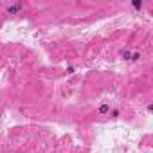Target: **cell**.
<instances>
[{
	"label": "cell",
	"instance_id": "cell-1",
	"mask_svg": "<svg viewBox=\"0 0 153 153\" xmlns=\"http://www.w3.org/2000/svg\"><path fill=\"white\" fill-rule=\"evenodd\" d=\"M25 7V5L22 2H16V4H9V5H5V13L7 15H18L20 11H22Z\"/></svg>",
	"mask_w": 153,
	"mask_h": 153
},
{
	"label": "cell",
	"instance_id": "cell-2",
	"mask_svg": "<svg viewBox=\"0 0 153 153\" xmlns=\"http://www.w3.org/2000/svg\"><path fill=\"white\" fill-rule=\"evenodd\" d=\"M97 112H99L101 115H106V114L110 112V104H106V103H104V104H101V106H99V110H97Z\"/></svg>",
	"mask_w": 153,
	"mask_h": 153
},
{
	"label": "cell",
	"instance_id": "cell-3",
	"mask_svg": "<svg viewBox=\"0 0 153 153\" xmlns=\"http://www.w3.org/2000/svg\"><path fill=\"white\" fill-rule=\"evenodd\" d=\"M121 58H123V59H126V61H130V58H131V51L124 49V51L121 52Z\"/></svg>",
	"mask_w": 153,
	"mask_h": 153
},
{
	"label": "cell",
	"instance_id": "cell-4",
	"mask_svg": "<svg viewBox=\"0 0 153 153\" xmlns=\"http://www.w3.org/2000/svg\"><path fill=\"white\" fill-rule=\"evenodd\" d=\"M144 2H141V0H131V7L133 9H142Z\"/></svg>",
	"mask_w": 153,
	"mask_h": 153
},
{
	"label": "cell",
	"instance_id": "cell-5",
	"mask_svg": "<svg viewBox=\"0 0 153 153\" xmlns=\"http://www.w3.org/2000/svg\"><path fill=\"white\" fill-rule=\"evenodd\" d=\"M108 114H110V117H112V119H117L119 115H121V110H119V108H114V110H110Z\"/></svg>",
	"mask_w": 153,
	"mask_h": 153
},
{
	"label": "cell",
	"instance_id": "cell-6",
	"mask_svg": "<svg viewBox=\"0 0 153 153\" xmlns=\"http://www.w3.org/2000/svg\"><path fill=\"white\" fill-rule=\"evenodd\" d=\"M139 58H141V52H131L130 61H139Z\"/></svg>",
	"mask_w": 153,
	"mask_h": 153
},
{
	"label": "cell",
	"instance_id": "cell-7",
	"mask_svg": "<svg viewBox=\"0 0 153 153\" xmlns=\"http://www.w3.org/2000/svg\"><path fill=\"white\" fill-rule=\"evenodd\" d=\"M76 72V67H72V65H69L67 67V74H74Z\"/></svg>",
	"mask_w": 153,
	"mask_h": 153
},
{
	"label": "cell",
	"instance_id": "cell-8",
	"mask_svg": "<svg viewBox=\"0 0 153 153\" xmlns=\"http://www.w3.org/2000/svg\"><path fill=\"white\" fill-rule=\"evenodd\" d=\"M146 112H148V114H151V112H153V104H148V106H146Z\"/></svg>",
	"mask_w": 153,
	"mask_h": 153
},
{
	"label": "cell",
	"instance_id": "cell-9",
	"mask_svg": "<svg viewBox=\"0 0 153 153\" xmlns=\"http://www.w3.org/2000/svg\"><path fill=\"white\" fill-rule=\"evenodd\" d=\"M0 121H2V115H0Z\"/></svg>",
	"mask_w": 153,
	"mask_h": 153
}]
</instances>
